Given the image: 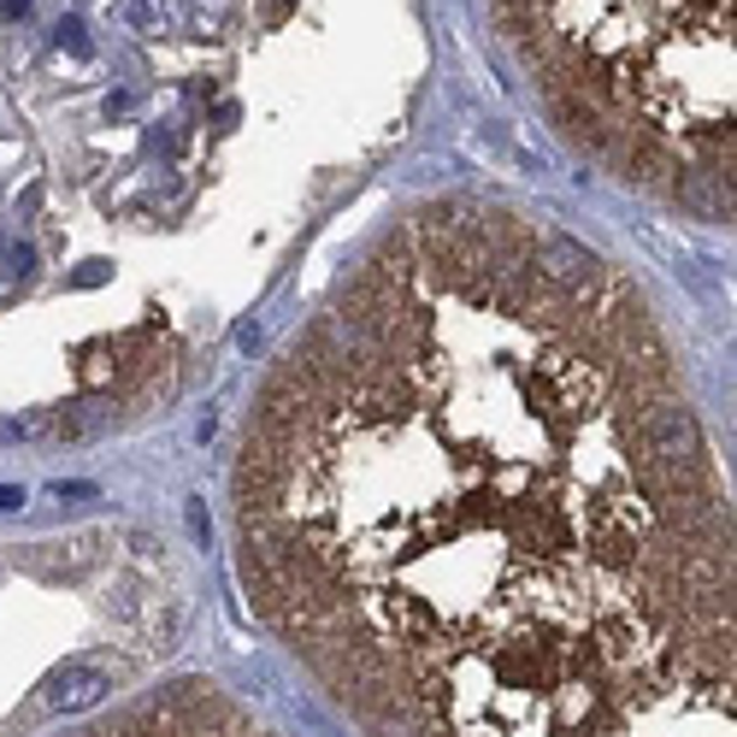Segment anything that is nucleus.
<instances>
[{
    "instance_id": "f03ea898",
    "label": "nucleus",
    "mask_w": 737,
    "mask_h": 737,
    "mask_svg": "<svg viewBox=\"0 0 737 737\" xmlns=\"http://www.w3.org/2000/svg\"><path fill=\"white\" fill-rule=\"evenodd\" d=\"M107 690H112V673L100 667V661H65V667H53L48 685H41V708H53V714H83V708H95Z\"/></svg>"
},
{
    "instance_id": "6e6552de",
    "label": "nucleus",
    "mask_w": 737,
    "mask_h": 737,
    "mask_svg": "<svg viewBox=\"0 0 737 737\" xmlns=\"http://www.w3.org/2000/svg\"><path fill=\"white\" fill-rule=\"evenodd\" d=\"M124 19H130V24H136V31H148V24H154V12H148V7H142V0H130V7H124Z\"/></svg>"
},
{
    "instance_id": "423d86ee",
    "label": "nucleus",
    "mask_w": 737,
    "mask_h": 737,
    "mask_svg": "<svg viewBox=\"0 0 737 737\" xmlns=\"http://www.w3.org/2000/svg\"><path fill=\"white\" fill-rule=\"evenodd\" d=\"M89 496H95V484H65V479L53 484V502H89Z\"/></svg>"
},
{
    "instance_id": "0eeeda50",
    "label": "nucleus",
    "mask_w": 737,
    "mask_h": 737,
    "mask_svg": "<svg viewBox=\"0 0 737 737\" xmlns=\"http://www.w3.org/2000/svg\"><path fill=\"white\" fill-rule=\"evenodd\" d=\"M24 508V490L19 484H0V514H19Z\"/></svg>"
},
{
    "instance_id": "7ed1b4c3",
    "label": "nucleus",
    "mask_w": 737,
    "mask_h": 737,
    "mask_svg": "<svg viewBox=\"0 0 737 737\" xmlns=\"http://www.w3.org/2000/svg\"><path fill=\"white\" fill-rule=\"evenodd\" d=\"M53 41H60L71 60H89V53H95V41H89V31H83V19H60V24H53Z\"/></svg>"
},
{
    "instance_id": "39448f33",
    "label": "nucleus",
    "mask_w": 737,
    "mask_h": 737,
    "mask_svg": "<svg viewBox=\"0 0 737 737\" xmlns=\"http://www.w3.org/2000/svg\"><path fill=\"white\" fill-rule=\"evenodd\" d=\"M7 266H12V278H31V271H36V249H24V242H19V249H7Z\"/></svg>"
},
{
    "instance_id": "1a4fd4ad",
    "label": "nucleus",
    "mask_w": 737,
    "mask_h": 737,
    "mask_svg": "<svg viewBox=\"0 0 737 737\" xmlns=\"http://www.w3.org/2000/svg\"><path fill=\"white\" fill-rule=\"evenodd\" d=\"M183 514H190V531H195V537H207V514H201V502H190Z\"/></svg>"
},
{
    "instance_id": "f257e3e1",
    "label": "nucleus",
    "mask_w": 737,
    "mask_h": 737,
    "mask_svg": "<svg viewBox=\"0 0 737 737\" xmlns=\"http://www.w3.org/2000/svg\"><path fill=\"white\" fill-rule=\"evenodd\" d=\"M578 142L732 219V0H502Z\"/></svg>"
},
{
    "instance_id": "9b49d317",
    "label": "nucleus",
    "mask_w": 737,
    "mask_h": 737,
    "mask_svg": "<svg viewBox=\"0 0 737 737\" xmlns=\"http://www.w3.org/2000/svg\"><path fill=\"white\" fill-rule=\"evenodd\" d=\"M0 254H7V237H0Z\"/></svg>"
},
{
    "instance_id": "9d476101",
    "label": "nucleus",
    "mask_w": 737,
    "mask_h": 737,
    "mask_svg": "<svg viewBox=\"0 0 737 737\" xmlns=\"http://www.w3.org/2000/svg\"><path fill=\"white\" fill-rule=\"evenodd\" d=\"M0 12H7V19H24V12H31V0H0Z\"/></svg>"
},
{
    "instance_id": "20e7f679",
    "label": "nucleus",
    "mask_w": 737,
    "mask_h": 737,
    "mask_svg": "<svg viewBox=\"0 0 737 737\" xmlns=\"http://www.w3.org/2000/svg\"><path fill=\"white\" fill-rule=\"evenodd\" d=\"M53 425V419H0V437H36V431H48Z\"/></svg>"
}]
</instances>
